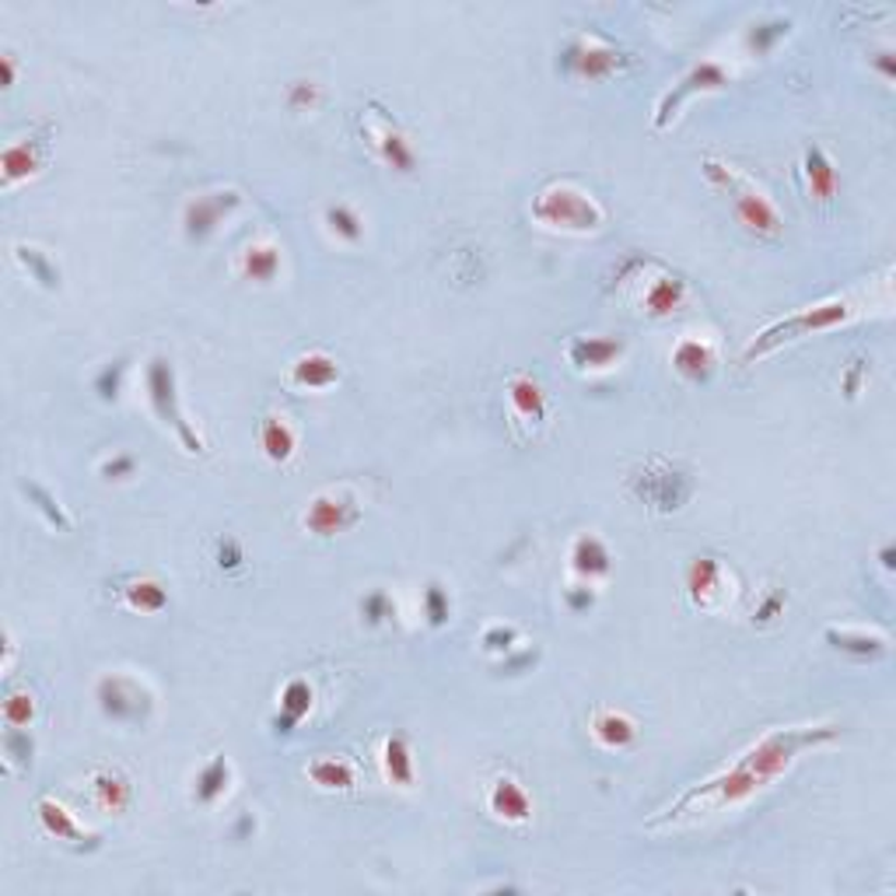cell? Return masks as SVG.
<instances>
[{"label":"cell","mask_w":896,"mask_h":896,"mask_svg":"<svg viewBox=\"0 0 896 896\" xmlns=\"http://www.w3.org/2000/svg\"><path fill=\"white\" fill-rule=\"evenodd\" d=\"M0 67H4V88H11L14 85V57L11 53L0 57Z\"/></svg>","instance_id":"cell-53"},{"label":"cell","mask_w":896,"mask_h":896,"mask_svg":"<svg viewBox=\"0 0 896 896\" xmlns=\"http://www.w3.org/2000/svg\"><path fill=\"white\" fill-rule=\"evenodd\" d=\"M634 57L610 39L596 36V32H578V36L567 39L557 50V71L564 77L578 81H606L627 71Z\"/></svg>","instance_id":"cell-6"},{"label":"cell","mask_w":896,"mask_h":896,"mask_svg":"<svg viewBox=\"0 0 896 896\" xmlns=\"http://www.w3.org/2000/svg\"><path fill=\"white\" fill-rule=\"evenodd\" d=\"M725 581H728V572L722 557H714V553H700L694 557L690 572H687V596L694 606L700 610H711L719 606V599L725 596Z\"/></svg>","instance_id":"cell-14"},{"label":"cell","mask_w":896,"mask_h":896,"mask_svg":"<svg viewBox=\"0 0 896 896\" xmlns=\"http://www.w3.org/2000/svg\"><path fill=\"white\" fill-rule=\"evenodd\" d=\"M613 567V557H610V547L599 540L592 532H581L575 547H572V572L585 581L592 578H606Z\"/></svg>","instance_id":"cell-23"},{"label":"cell","mask_w":896,"mask_h":896,"mask_svg":"<svg viewBox=\"0 0 896 896\" xmlns=\"http://www.w3.org/2000/svg\"><path fill=\"white\" fill-rule=\"evenodd\" d=\"M123 379H126V357H116V361H109V365H102L99 371H95L91 389L99 393V400L112 403V400H120V393H123Z\"/></svg>","instance_id":"cell-39"},{"label":"cell","mask_w":896,"mask_h":896,"mask_svg":"<svg viewBox=\"0 0 896 896\" xmlns=\"http://www.w3.org/2000/svg\"><path fill=\"white\" fill-rule=\"evenodd\" d=\"M144 385H148V403H151L155 417L179 438V445H183L189 455H204V452H207V442L200 438V431L186 420L183 406H179L175 368H172L169 357H161V354L151 357V361H148V371H144Z\"/></svg>","instance_id":"cell-7"},{"label":"cell","mask_w":896,"mask_h":896,"mask_svg":"<svg viewBox=\"0 0 896 896\" xmlns=\"http://www.w3.org/2000/svg\"><path fill=\"white\" fill-rule=\"evenodd\" d=\"M567 361H572L578 371H602L613 368L624 357V340L613 336H575L572 344L564 347Z\"/></svg>","instance_id":"cell-16"},{"label":"cell","mask_w":896,"mask_h":896,"mask_svg":"<svg viewBox=\"0 0 896 896\" xmlns=\"http://www.w3.org/2000/svg\"><path fill=\"white\" fill-rule=\"evenodd\" d=\"M861 379H866V361H861V357H855V361L847 365L844 379H840V385H844L847 400H855V396L861 393Z\"/></svg>","instance_id":"cell-49"},{"label":"cell","mask_w":896,"mask_h":896,"mask_svg":"<svg viewBox=\"0 0 896 896\" xmlns=\"http://www.w3.org/2000/svg\"><path fill=\"white\" fill-rule=\"evenodd\" d=\"M238 270L246 273L249 281L267 284V281H273L277 273H281V249L270 246V242H253V246L242 249Z\"/></svg>","instance_id":"cell-32"},{"label":"cell","mask_w":896,"mask_h":896,"mask_svg":"<svg viewBox=\"0 0 896 896\" xmlns=\"http://www.w3.org/2000/svg\"><path fill=\"white\" fill-rule=\"evenodd\" d=\"M602 207L592 193H585L572 183H550L536 193L532 200V221L553 228V232H596L602 224Z\"/></svg>","instance_id":"cell-4"},{"label":"cell","mask_w":896,"mask_h":896,"mask_svg":"<svg viewBox=\"0 0 896 896\" xmlns=\"http://www.w3.org/2000/svg\"><path fill=\"white\" fill-rule=\"evenodd\" d=\"M823 638L826 645L840 651V655H851L858 662H875V659H883L889 645L883 634H869V630H851V627H826L823 630Z\"/></svg>","instance_id":"cell-21"},{"label":"cell","mask_w":896,"mask_h":896,"mask_svg":"<svg viewBox=\"0 0 896 896\" xmlns=\"http://www.w3.org/2000/svg\"><path fill=\"white\" fill-rule=\"evenodd\" d=\"M295 428L287 424V417H277V414H267L259 420V449L270 463H287L291 455H295Z\"/></svg>","instance_id":"cell-29"},{"label":"cell","mask_w":896,"mask_h":896,"mask_svg":"<svg viewBox=\"0 0 896 896\" xmlns=\"http://www.w3.org/2000/svg\"><path fill=\"white\" fill-rule=\"evenodd\" d=\"M316 102H319V85H312V81H291L287 85V106L295 112L312 109Z\"/></svg>","instance_id":"cell-46"},{"label":"cell","mask_w":896,"mask_h":896,"mask_svg":"<svg viewBox=\"0 0 896 896\" xmlns=\"http://www.w3.org/2000/svg\"><path fill=\"white\" fill-rule=\"evenodd\" d=\"M312 700H316V694H312V687H308V679H302V676L287 679L284 690H281V711L273 714L270 728L277 732V736H291L295 725L305 719L308 711H312Z\"/></svg>","instance_id":"cell-22"},{"label":"cell","mask_w":896,"mask_h":896,"mask_svg":"<svg viewBox=\"0 0 896 896\" xmlns=\"http://www.w3.org/2000/svg\"><path fill=\"white\" fill-rule=\"evenodd\" d=\"M508 655H512V651H508ZM532 662H536V651L529 648V651H523V655L504 659V662H501V673H504V670H508V673H523V670H529Z\"/></svg>","instance_id":"cell-50"},{"label":"cell","mask_w":896,"mask_h":896,"mask_svg":"<svg viewBox=\"0 0 896 896\" xmlns=\"http://www.w3.org/2000/svg\"><path fill=\"white\" fill-rule=\"evenodd\" d=\"M322 221L330 228V235L340 238V242H361L365 238V218L357 214L351 204H330L322 210Z\"/></svg>","instance_id":"cell-34"},{"label":"cell","mask_w":896,"mask_h":896,"mask_svg":"<svg viewBox=\"0 0 896 896\" xmlns=\"http://www.w3.org/2000/svg\"><path fill=\"white\" fill-rule=\"evenodd\" d=\"M879 561H883L886 572H893V567H896V550H893V543H886L883 550H879Z\"/></svg>","instance_id":"cell-54"},{"label":"cell","mask_w":896,"mask_h":896,"mask_svg":"<svg viewBox=\"0 0 896 896\" xmlns=\"http://www.w3.org/2000/svg\"><path fill=\"white\" fill-rule=\"evenodd\" d=\"M95 700H99L106 719L120 725H144L155 708V694L144 687L137 676H126V673L102 676L99 687H95Z\"/></svg>","instance_id":"cell-8"},{"label":"cell","mask_w":896,"mask_h":896,"mask_svg":"<svg viewBox=\"0 0 896 896\" xmlns=\"http://www.w3.org/2000/svg\"><path fill=\"white\" fill-rule=\"evenodd\" d=\"M123 602L137 613H161L169 606V589L155 578H130L123 585Z\"/></svg>","instance_id":"cell-33"},{"label":"cell","mask_w":896,"mask_h":896,"mask_svg":"<svg viewBox=\"0 0 896 896\" xmlns=\"http://www.w3.org/2000/svg\"><path fill=\"white\" fill-rule=\"evenodd\" d=\"M291 385L298 389H308V393H326V389H333L340 382V365L333 361L330 354L322 351H308L302 354L295 365H291Z\"/></svg>","instance_id":"cell-20"},{"label":"cell","mask_w":896,"mask_h":896,"mask_svg":"<svg viewBox=\"0 0 896 896\" xmlns=\"http://www.w3.org/2000/svg\"><path fill=\"white\" fill-rule=\"evenodd\" d=\"M137 474V459L130 452H116V455H109V459L99 466V477L102 480H130Z\"/></svg>","instance_id":"cell-44"},{"label":"cell","mask_w":896,"mask_h":896,"mask_svg":"<svg viewBox=\"0 0 896 896\" xmlns=\"http://www.w3.org/2000/svg\"><path fill=\"white\" fill-rule=\"evenodd\" d=\"M36 820H39V826L46 830V834L63 840V844H71V847H77V851H95V847L102 844V837L95 834V830H88L85 823H77L74 812L63 806V802H57V798H39V802H36Z\"/></svg>","instance_id":"cell-13"},{"label":"cell","mask_w":896,"mask_h":896,"mask_svg":"<svg viewBox=\"0 0 896 896\" xmlns=\"http://www.w3.org/2000/svg\"><path fill=\"white\" fill-rule=\"evenodd\" d=\"M382 771H385L389 785L414 788L417 768H414V749H410V742H406V736H389L382 742Z\"/></svg>","instance_id":"cell-28"},{"label":"cell","mask_w":896,"mask_h":896,"mask_svg":"<svg viewBox=\"0 0 896 896\" xmlns=\"http://www.w3.org/2000/svg\"><path fill=\"white\" fill-rule=\"evenodd\" d=\"M872 63H875V67H879V71H883V77H886V81H893V77H896V63H893V50H879V53L872 57Z\"/></svg>","instance_id":"cell-51"},{"label":"cell","mask_w":896,"mask_h":896,"mask_svg":"<svg viewBox=\"0 0 896 896\" xmlns=\"http://www.w3.org/2000/svg\"><path fill=\"white\" fill-rule=\"evenodd\" d=\"M802 172H806V186H809V197L820 200V204H830L837 193V169L834 161L826 158L823 148H806V158H802Z\"/></svg>","instance_id":"cell-25"},{"label":"cell","mask_w":896,"mask_h":896,"mask_svg":"<svg viewBox=\"0 0 896 896\" xmlns=\"http://www.w3.org/2000/svg\"><path fill=\"white\" fill-rule=\"evenodd\" d=\"M630 494L638 498L645 508L655 515H673L694 494V469L679 459H665V455H651V459L630 474Z\"/></svg>","instance_id":"cell-2"},{"label":"cell","mask_w":896,"mask_h":896,"mask_svg":"<svg viewBox=\"0 0 896 896\" xmlns=\"http://www.w3.org/2000/svg\"><path fill=\"white\" fill-rule=\"evenodd\" d=\"M393 613H396V606H393V599H389L385 589H371L368 596H361V621H365L368 627L385 624Z\"/></svg>","instance_id":"cell-42"},{"label":"cell","mask_w":896,"mask_h":896,"mask_svg":"<svg viewBox=\"0 0 896 896\" xmlns=\"http://www.w3.org/2000/svg\"><path fill=\"white\" fill-rule=\"evenodd\" d=\"M851 316H855V305L847 302V298H830V302H820V305H809V308H802V312H795V316H788V319H777V322H771L763 333H757V336H753V344L746 347L742 361H746V365H749V361H757V357L771 354L774 347L788 344V340L806 336V333L834 330V326L847 322Z\"/></svg>","instance_id":"cell-5"},{"label":"cell","mask_w":896,"mask_h":896,"mask_svg":"<svg viewBox=\"0 0 896 896\" xmlns=\"http://www.w3.org/2000/svg\"><path fill=\"white\" fill-rule=\"evenodd\" d=\"M22 491H25V498L36 504V512L46 518V526H53V529H60V532H67L71 529V515L63 512V504L57 501V494L53 491H46L42 483H36V480H25L22 483Z\"/></svg>","instance_id":"cell-36"},{"label":"cell","mask_w":896,"mask_h":896,"mask_svg":"<svg viewBox=\"0 0 896 896\" xmlns=\"http://www.w3.org/2000/svg\"><path fill=\"white\" fill-rule=\"evenodd\" d=\"M728 85V71L722 67L719 60H700V63H694V67L683 74L676 85L670 88L659 99V106H655V116H651V123H655V130H662V126H670V120H676L679 116V109L687 106L694 95H708V91H722Z\"/></svg>","instance_id":"cell-9"},{"label":"cell","mask_w":896,"mask_h":896,"mask_svg":"<svg viewBox=\"0 0 896 896\" xmlns=\"http://www.w3.org/2000/svg\"><path fill=\"white\" fill-rule=\"evenodd\" d=\"M232 777H235V771H232V760H228L224 753H218V757H210L204 768H200V774L193 777V802H200V806H214L218 798L232 788Z\"/></svg>","instance_id":"cell-24"},{"label":"cell","mask_w":896,"mask_h":896,"mask_svg":"<svg viewBox=\"0 0 896 896\" xmlns=\"http://www.w3.org/2000/svg\"><path fill=\"white\" fill-rule=\"evenodd\" d=\"M36 719V697L28 690H11L4 700V725L11 728H28Z\"/></svg>","instance_id":"cell-41"},{"label":"cell","mask_w":896,"mask_h":896,"mask_svg":"<svg viewBox=\"0 0 896 896\" xmlns=\"http://www.w3.org/2000/svg\"><path fill=\"white\" fill-rule=\"evenodd\" d=\"M781 610H785V592L774 589V592L763 596V602L753 610V621L757 624H771V621H777V616H781Z\"/></svg>","instance_id":"cell-48"},{"label":"cell","mask_w":896,"mask_h":896,"mask_svg":"<svg viewBox=\"0 0 896 896\" xmlns=\"http://www.w3.org/2000/svg\"><path fill=\"white\" fill-rule=\"evenodd\" d=\"M242 204V197L235 189H214V193H200L193 197L183 210V232L189 242H207L218 228L232 218V210Z\"/></svg>","instance_id":"cell-11"},{"label":"cell","mask_w":896,"mask_h":896,"mask_svg":"<svg viewBox=\"0 0 896 896\" xmlns=\"http://www.w3.org/2000/svg\"><path fill=\"white\" fill-rule=\"evenodd\" d=\"M88 795L91 802L106 809V812H123L130 806V781L123 771H112V768H102L88 777Z\"/></svg>","instance_id":"cell-26"},{"label":"cell","mask_w":896,"mask_h":896,"mask_svg":"<svg viewBox=\"0 0 896 896\" xmlns=\"http://www.w3.org/2000/svg\"><path fill=\"white\" fill-rule=\"evenodd\" d=\"M487 806H491V812L498 820H504V823H512V826H523V823H529L532 820V798H529V791L518 785L515 777H498L494 785H491V791H487Z\"/></svg>","instance_id":"cell-17"},{"label":"cell","mask_w":896,"mask_h":896,"mask_svg":"<svg viewBox=\"0 0 896 896\" xmlns=\"http://www.w3.org/2000/svg\"><path fill=\"white\" fill-rule=\"evenodd\" d=\"M308 781H312L316 788L322 791H351L354 788V768L347 760H340V757H316L312 763L305 768Z\"/></svg>","instance_id":"cell-31"},{"label":"cell","mask_w":896,"mask_h":896,"mask_svg":"<svg viewBox=\"0 0 896 896\" xmlns=\"http://www.w3.org/2000/svg\"><path fill=\"white\" fill-rule=\"evenodd\" d=\"M420 606H424V616H428L431 627H445L452 621V602H449V589L442 581H428Z\"/></svg>","instance_id":"cell-40"},{"label":"cell","mask_w":896,"mask_h":896,"mask_svg":"<svg viewBox=\"0 0 896 896\" xmlns=\"http://www.w3.org/2000/svg\"><path fill=\"white\" fill-rule=\"evenodd\" d=\"M564 602H567V610L589 613L596 606V589H592L589 581H585V585H572V589H564Z\"/></svg>","instance_id":"cell-47"},{"label":"cell","mask_w":896,"mask_h":896,"mask_svg":"<svg viewBox=\"0 0 896 896\" xmlns=\"http://www.w3.org/2000/svg\"><path fill=\"white\" fill-rule=\"evenodd\" d=\"M357 518H361V508H357L351 491H322L308 501L302 523L316 536H336V532L357 526Z\"/></svg>","instance_id":"cell-12"},{"label":"cell","mask_w":896,"mask_h":896,"mask_svg":"<svg viewBox=\"0 0 896 896\" xmlns=\"http://www.w3.org/2000/svg\"><path fill=\"white\" fill-rule=\"evenodd\" d=\"M683 302H687V284H683L676 273L659 270L648 284H641L638 305L648 316H673L676 308H683Z\"/></svg>","instance_id":"cell-18"},{"label":"cell","mask_w":896,"mask_h":896,"mask_svg":"<svg viewBox=\"0 0 896 896\" xmlns=\"http://www.w3.org/2000/svg\"><path fill=\"white\" fill-rule=\"evenodd\" d=\"M14 259H19V263L28 270V277L32 281H39L42 287H60V267L53 263V256L50 253H42L39 246H14Z\"/></svg>","instance_id":"cell-35"},{"label":"cell","mask_w":896,"mask_h":896,"mask_svg":"<svg viewBox=\"0 0 896 896\" xmlns=\"http://www.w3.org/2000/svg\"><path fill=\"white\" fill-rule=\"evenodd\" d=\"M791 32V19H785V14H771V19H763L757 22L753 28H749V50L753 53H771L774 46L785 39Z\"/></svg>","instance_id":"cell-37"},{"label":"cell","mask_w":896,"mask_h":896,"mask_svg":"<svg viewBox=\"0 0 896 896\" xmlns=\"http://www.w3.org/2000/svg\"><path fill=\"white\" fill-rule=\"evenodd\" d=\"M46 165V140L28 134L11 140L4 155H0V175H4V186H19L25 179L39 175V169Z\"/></svg>","instance_id":"cell-15"},{"label":"cell","mask_w":896,"mask_h":896,"mask_svg":"<svg viewBox=\"0 0 896 896\" xmlns=\"http://www.w3.org/2000/svg\"><path fill=\"white\" fill-rule=\"evenodd\" d=\"M361 134L368 140V148L379 155L382 165H389L393 172H414L417 169V151L410 137L396 126V120H389L382 109H368L361 116Z\"/></svg>","instance_id":"cell-10"},{"label":"cell","mask_w":896,"mask_h":896,"mask_svg":"<svg viewBox=\"0 0 896 896\" xmlns=\"http://www.w3.org/2000/svg\"><path fill=\"white\" fill-rule=\"evenodd\" d=\"M704 179H708L714 189L728 193V197H732V210H736L739 224L746 228L749 235L777 238L781 232H785V221H781L777 207L768 197H763V189H757L753 183H746L742 175H736L728 165H722V161L704 158Z\"/></svg>","instance_id":"cell-3"},{"label":"cell","mask_w":896,"mask_h":896,"mask_svg":"<svg viewBox=\"0 0 896 896\" xmlns=\"http://www.w3.org/2000/svg\"><path fill=\"white\" fill-rule=\"evenodd\" d=\"M214 561H218L221 572H238V567L246 564V550H242V543L235 540V536H224V540H218Z\"/></svg>","instance_id":"cell-45"},{"label":"cell","mask_w":896,"mask_h":896,"mask_svg":"<svg viewBox=\"0 0 896 896\" xmlns=\"http://www.w3.org/2000/svg\"><path fill=\"white\" fill-rule=\"evenodd\" d=\"M32 753H36V739L28 736L25 728H11L4 732V763L8 768L28 771L32 768Z\"/></svg>","instance_id":"cell-38"},{"label":"cell","mask_w":896,"mask_h":896,"mask_svg":"<svg viewBox=\"0 0 896 896\" xmlns=\"http://www.w3.org/2000/svg\"><path fill=\"white\" fill-rule=\"evenodd\" d=\"M592 739L602 746V749H627L634 739H638V725H634L630 714L624 711H596L592 719Z\"/></svg>","instance_id":"cell-27"},{"label":"cell","mask_w":896,"mask_h":896,"mask_svg":"<svg viewBox=\"0 0 896 896\" xmlns=\"http://www.w3.org/2000/svg\"><path fill=\"white\" fill-rule=\"evenodd\" d=\"M834 739H837V728H830V725L774 728L749 746L736 763H728L725 771L711 774L708 781H700V785L690 791H683L662 817L651 820V826L683 820V817H711V812L736 809V806L749 802L753 795H760L763 788H771L774 781L806 753V749H817V746L834 742Z\"/></svg>","instance_id":"cell-1"},{"label":"cell","mask_w":896,"mask_h":896,"mask_svg":"<svg viewBox=\"0 0 896 896\" xmlns=\"http://www.w3.org/2000/svg\"><path fill=\"white\" fill-rule=\"evenodd\" d=\"M714 365H719V354H714V347L700 336H683L673 351V368L694 385L708 382L714 375Z\"/></svg>","instance_id":"cell-19"},{"label":"cell","mask_w":896,"mask_h":896,"mask_svg":"<svg viewBox=\"0 0 896 896\" xmlns=\"http://www.w3.org/2000/svg\"><path fill=\"white\" fill-rule=\"evenodd\" d=\"M253 830H256L253 812H242V817L235 820V837H238V840H246V837L253 834Z\"/></svg>","instance_id":"cell-52"},{"label":"cell","mask_w":896,"mask_h":896,"mask_svg":"<svg viewBox=\"0 0 896 896\" xmlns=\"http://www.w3.org/2000/svg\"><path fill=\"white\" fill-rule=\"evenodd\" d=\"M508 400H512L515 417H523L526 424H543L547 400H543V389H540V382H536V379H529V375H512Z\"/></svg>","instance_id":"cell-30"},{"label":"cell","mask_w":896,"mask_h":896,"mask_svg":"<svg viewBox=\"0 0 896 896\" xmlns=\"http://www.w3.org/2000/svg\"><path fill=\"white\" fill-rule=\"evenodd\" d=\"M515 645H518V630L512 624H494L480 634V648L491 651V655H508V651H515Z\"/></svg>","instance_id":"cell-43"}]
</instances>
